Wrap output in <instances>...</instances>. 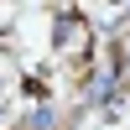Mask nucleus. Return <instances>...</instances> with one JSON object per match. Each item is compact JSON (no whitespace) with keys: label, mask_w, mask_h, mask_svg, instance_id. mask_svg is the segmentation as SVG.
I'll return each instance as SVG.
<instances>
[{"label":"nucleus","mask_w":130,"mask_h":130,"mask_svg":"<svg viewBox=\"0 0 130 130\" xmlns=\"http://www.w3.org/2000/svg\"><path fill=\"white\" fill-rule=\"evenodd\" d=\"M21 130H57V109H47V104H37V109L21 120Z\"/></svg>","instance_id":"obj_1"},{"label":"nucleus","mask_w":130,"mask_h":130,"mask_svg":"<svg viewBox=\"0 0 130 130\" xmlns=\"http://www.w3.org/2000/svg\"><path fill=\"white\" fill-rule=\"evenodd\" d=\"M0 120H5V104H0Z\"/></svg>","instance_id":"obj_2"}]
</instances>
